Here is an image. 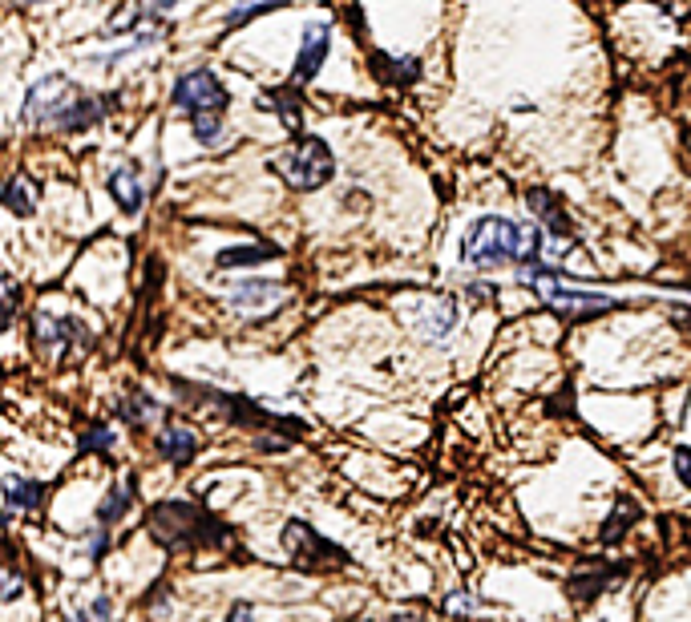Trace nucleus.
<instances>
[{
  "label": "nucleus",
  "instance_id": "412c9836",
  "mask_svg": "<svg viewBox=\"0 0 691 622\" xmlns=\"http://www.w3.org/2000/svg\"><path fill=\"white\" fill-rule=\"evenodd\" d=\"M134 501V477H126L114 493H110V501L102 505V509H97V522H102V526H110V522H118V517L126 513V505Z\"/></svg>",
  "mask_w": 691,
  "mask_h": 622
},
{
  "label": "nucleus",
  "instance_id": "5701e85b",
  "mask_svg": "<svg viewBox=\"0 0 691 622\" xmlns=\"http://www.w3.org/2000/svg\"><path fill=\"white\" fill-rule=\"evenodd\" d=\"M615 578V570L607 566L603 574H582V578H574L570 582V594H574V602H590V598H599L603 594V586Z\"/></svg>",
  "mask_w": 691,
  "mask_h": 622
},
{
  "label": "nucleus",
  "instance_id": "b1692460",
  "mask_svg": "<svg viewBox=\"0 0 691 622\" xmlns=\"http://www.w3.org/2000/svg\"><path fill=\"white\" fill-rule=\"evenodd\" d=\"M271 9H283V5H239V9L227 17V29H239V25H247V21H255V17H263V13H271Z\"/></svg>",
  "mask_w": 691,
  "mask_h": 622
},
{
  "label": "nucleus",
  "instance_id": "a878e982",
  "mask_svg": "<svg viewBox=\"0 0 691 622\" xmlns=\"http://www.w3.org/2000/svg\"><path fill=\"white\" fill-rule=\"evenodd\" d=\"M671 461H675V477H679V481L691 489V449H687V445H679Z\"/></svg>",
  "mask_w": 691,
  "mask_h": 622
},
{
  "label": "nucleus",
  "instance_id": "dca6fc26",
  "mask_svg": "<svg viewBox=\"0 0 691 622\" xmlns=\"http://www.w3.org/2000/svg\"><path fill=\"white\" fill-rule=\"evenodd\" d=\"M275 255H279L275 243H247V247H227V251H219V255H215V267H223V271H231V267H255V263L275 259Z\"/></svg>",
  "mask_w": 691,
  "mask_h": 622
},
{
  "label": "nucleus",
  "instance_id": "39448f33",
  "mask_svg": "<svg viewBox=\"0 0 691 622\" xmlns=\"http://www.w3.org/2000/svg\"><path fill=\"white\" fill-rule=\"evenodd\" d=\"M275 170L283 174V182L291 190H320L324 182H332L336 174V158L332 150L324 146V138L316 134H304V138H295V146L275 158Z\"/></svg>",
  "mask_w": 691,
  "mask_h": 622
},
{
  "label": "nucleus",
  "instance_id": "2eb2a0df",
  "mask_svg": "<svg viewBox=\"0 0 691 622\" xmlns=\"http://www.w3.org/2000/svg\"><path fill=\"white\" fill-rule=\"evenodd\" d=\"M372 69L388 85H413L421 77V61L417 57H384V53H372Z\"/></svg>",
  "mask_w": 691,
  "mask_h": 622
},
{
  "label": "nucleus",
  "instance_id": "6e6552de",
  "mask_svg": "<svg viewBox=\"0 0 691 622\" xmlns=\"http://www.w3.org/2000/svg\"><path fill=\"white\" fill-rule=\"evenodd\" d=\"M413 316H417V324H421V332L433 340V344H445L449 340V332L457 328V303L449 299V295H429V299H421L417 307H413Z\"/></svg>",
  "mask_w": 691,
  "mask_h": 622
},
{
  "label": "nucleus",
  "instance_id": "f8f14e48",
  "mask_svg": "<svg viewBox=\"0 0 691 622\" xmlns=\"http://www.w3.org/2000/svg\"><path fill=\"white\" fill-rule=\"evenodd\" d=\"M110 194L114 202L122 206L126 215H138L142 202H146V190H142V178H138V166H118L110 174Z\"/></svg>",
  "mask_w": 691,
  "mask_h": 622
},
{
  "label": "nucleus",
  "instance_id": "aec40b11",
  "mask_svg": "<svg viewBox=\"0 0 691 622\" xmlns=\"http://www.w3.org/2000/svg\"><path fill=\"white\" fill-rule=\"evenodd\" d=\"M33 332L41 344H69L73 332H81L77 320H53V316H33Z\"/></svg>",
  "mask_w": 691,
  "mask_h": 622
},
{
  "label": "nucleus",
  "instance_id": "9b49d317",
  "mask_svg": "<svg viewBox=\"0 0 691 622\" xmlns=\"http://www.w3.org/2000/svg\"><path fill=\"white\" fill-rule=\"evenodd\" d=\"M263 110H275L279 122H283L295 138H304V97H300V89H295V85L271 89V93L263 97Z\"/></svg>",
  "mask_w": 691,
  "mask_h": 622
},
{
  "label": "nucleus",
  "instance_id": "c756f323",
  "mask_svg": "<svg viewBox=\"0 0 691 622\" xmlns=\"http://www.w3.org/2000/svg\"><path fill=\"white\" fill-rule=\"evenodd\" d=\"M69 622H89V618H85V614H73V618H69Z\"/></svg>",
  "mask_w": 691,
  "mask_h": 622
},
{
  "label": "nucleus",
  "instance_id": "4468645a",
  "mask_svg": "<svg viewBox=\"0 0 691 622\" xmlns=\"http://www.w3.org/2000/svg\"><path fill=\"white\" fill-rule=\"evenodd\" d=\"M158 449H162L166 461L186 465V461H194V453H199V437H194V429H186V425H170L158 437Z\"/></svg>",
  "mask_w": 691,
  "mask_h": 622
},
{
  "label": "nucleus",
  "instance_id": "ddd939ff",
  "mask_svg": "<svg viewBox=\"0 0 691 622\" xmlns=\"http://www.w3.org/2000/svg\"><path fill=\"white\" fill-rule=\"evenodd\" d=\"M530 211L550 227V235H558V239H566L570 243V235H574V223L566 219V211H562V202H558V194H550V190H530Z\"/></svg>",
  "mask_w": 691,
  "mask_h": 622
},
{
  "label": "nucleus",
  "instance_id": "423d86ee",
  "mask_svg": "<svg viewBox=\"0 0 691 622\" xmlns=\"http://www.w3.org/2000/svg\"><path fill=\"white\" fill-rule=\"evenodd\" d=\"M526 279H530L534 291L546 299V307H554V311H570V316H582V320L615 307V299H607V295H599V291H570V287H562L558 275H554L550 267H542V263H534V267L526 271Z\"/></svg>",
  "mask_w": 691,
  "mask_h": 622
},
{
  "label": "nucleus",
  "instance_id": "cd10ccee",
  "mask_svg": "<svg viewBox=\"0 0 691 622\" xmlns=\"http://www.w3.org/2000/svg\"><path fill=\"white\" fill-rule=\"evenodd\" d=\"M21 598V578L17 574H9V590H5V602H17Z\"/></svg>",
  "mask_w": 691,
  "mask_h": 622
},
{
  "label": "nucleus",
  "instance_id": "4be33fe9",
  "mask_svg": "<svg viewBox=\"0 0 691 622\" xmlns=\"http://www.w3.org/2000/svg\"><path fill=\"white\" fill-rule=\"evenodd\" d=\"M635 517H639V505L623 497V501H619V509L607 517V526H603V542H607V546H611V542H619V538L627 534V526L635 522Z\"/></svg>",
  "mask_w": 691,
  "mask_h": 622
},
{
  "label": "nucleus",
  "instance_id": "c85d7f7f",
  "mask_svg": "<svg viewBox=\"0 0 691 622\" xmlns=\"http://www.w3.org/2000/svg\"><path fill=\"white\" fill-rule=\"evenodd\" d=\"M93 618H110V602H106V598L93 602Z\"/></svg>",
  "mask_w": 691,
  "mask_h": 622
},
{
  "label": "nucleus",
  "instance_id": "6ab92c4d",
  "mask_svg": "<svg viewBox=\"0 0 691 622\" xmlns=\"http://www.w3.org/2000/svg\"><path fill=\"white\" fill-rule=\"evenodd\" d=\"M5 489H9V493H5L9 513H13V509H37V505H41V493H45L37 481H25V477H17V473L5 477Z\"/></svg>",
  "mask_w": 691,
  "mask_h": 622
},
{
  "label": "nucleus",
  "instance_id": "0eeeda50",
  "mask_svg": "<svg viewBox=\"0 0 691 622\" xmlns=\"http://www.w3.org/2000/svg\"><path fill=\"white\" fill-rule=\"evenodd\" d=\"M283 546L291 554L295 566L304 570H324V566H348V554L328 542L324 534H316L308 522H300V517H291V522L283 526Z\"/></svg>",
  "mask_w": 691,
  "mask_h": 622
},
{
  "label": "nucleus",
  "instance_id": "f257e3e1",
  "mask_svg": "<svg viewBox=\"0 0 691 622\" xmlns=\"http://www.w3.org/2000/svg\"><path fill=\"white\" fill-rule=\"evenodd\" d=\"M114 106V93L110 97H85L77 89V81L53 73V77H41L29 93H25V110H21V122L25 126H53V130H65V134H81L89 126H97Z\"/></svg>",
  "mask_w": 691,
  "mask_h": 622
},
{
  "label": "nucleus",
  "instance_id": "20e7f679",
  "mask_svg": "<svg viewBox=\"0 0 691 622\" xmlns=\"http://www.w3.org/2000/svg\"><path fill=\"white\" fill-rule=\"evenodd\" d=\"M174 106L190 118L194 138H199L203 146H219V138H223V114L231 106V97H227V89L219 85V77L211 69L182 73L178 85H174Z\"/></svg>",
  "mask_w": 691,
  "mask_h": 622
},
{
  "label": "nucleus",
  "instance_id": "7ed1b4c3",
  "mask_svg": "<svg viewBox=\"0 0 691 622\" xmlns=\"http://www.w3.org/2000/svg\"><path fill=\"white\" fill-rule=\"evenodd\" d=\"M146 526L166 550H219V546H231V530L219 522V517H211L203 505H190V501L154 505Z\"/></svg>",
  "mask_w": 691,
  "mask_h": 622
},
{
  "label": "nucleus",
  "instance_id": "1a4fd4ad",
  "mask_svg": "<svg viewBox=\"0 0 691 622\" xmlns=\"http://www.w3.org/2000/svg\"><path fill=\"white\" fill-rule=\"evenodd\" d=\"M328 49H332V29L324 25V21H312L308 29H304V45H300V57H295V85H304V81H312L320 69H324V57H328Z\"/></svg>",
  "mask_w": 691,
  "mask_h": 622
},
{
  "label": "nucleus",
  "instance_id": "f3484780",
  "mask_svg": "<svg viewBox=\"0 0 691 622\" xmlns=\"http://www.w3.org/2000/svg\"><path fill=\"white\" fill-rule=\"evenodd\" d=\"M118 417L130 421V425H150L162 417V404H154L146 392H126L122 404H118Z\"/></svg>",
  "mask_w": 691,
  "mask_h": 622
},
{
  "label": "nucleus",
  "instance_id": "f03ea898",
  "mask_svg": "<svg viewBox=\"0 0 691 622\" xmlns=\"http://www.w3.org/2000/svg\"><path fill=\"white\" fill-rule=\"evenodd\" d=\"M542 255V231L538 227H522L498 215H485L465 231L461 243V259L469 267H498V263H526L534 267Z\"/></svg>",
  "mask_w": 691,
  "mask_h": 622
},
{
  "label": "nucleus",
  "instance_id": "bb28decb",
  "mask_svg": "<svg viewBox=\"0 0 691 622\" xmlns=\"http://www.w3.org/2000/svg\"><path fill=\"white\" fill-rule=\"evenodd\" d=\"M227 622H255V614H251V606H247V602H235V606H231V614H227Z\"/></svg>",
  "mask_w": 691,
  "mask_h": 622
},
{
  "label": "nucleus",
  "instance_id": "393cba45",
  "mask_svg": "<svg viewBox=\"0 0 691 622\" xmlns=\"http://www.w3.org/2000/svg\"><path fill=\"white\" fill-rule=\"evenodd\" d=\"M81 449H85V453H89V449H102V453H106V449H114V429H106V425L89 429V433H85V441H81Z\"/></svg>",
  "mask_w": 691,
  "mask_h": 622
},
{
  "label": "nucleus",
  "instance_id": "a211bd4d",
  "mask_svg": "<svg viewBox=\"0 0 691 622\" xmlns=\"http://www.w3.org/2000/svg\"><path fill=\"white\" fill-rule=\"evenodd\" d=\"M37 198H41V190H37L29 178H21V174H17V178L5 186V206H9L13 215H21V219L37 211Z\"/></svg>",
  "mask_w": 691,
  "mask_h": 622
},
{
  "label": "nucleus",
  "instance_id": "9d476101",
  "mask_svg": "<svg viewBox=\"0 0 691 622\" xmlns=\"http://www.w3.org/2000/svg\"><path fill=\"white\" fill-rule=\"evenodd\" d=\"M279 303H283V287L271 279H247V283L231 287V307H239V311H259V316H267V311H275Z\"/></svg>",
  "mask_w": 691,
  "mask_h": 622
},
{
  "label": "nucleus",
  "instance_id": "7c9ffc66",
  "mask_svg": "<svg viewBox=\"0 0 691 622\" xmlns=\"http://www.w3.org/2000/svg\"><path fill=\"white\" fill-rule=\"evenodd\" d=\"M360 622H372V618H360Z\"/></svg>",
  "mask_w": 691,
  "mask_h": 622
}]
</instances>
